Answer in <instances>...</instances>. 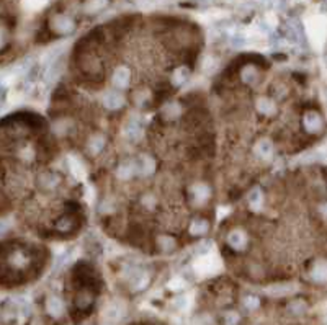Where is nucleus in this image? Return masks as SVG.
Masks as SVG:
<instances>
[{
	"label": "nucleus",
	"instance_id": "1",
	"mask_svg": "<svg viewBox=\"0 0 327 325\" xmlns=\"http://www.w3.org/2000/svg\"><path fill=\"white\" fill-rule=\"evenodd\" d=\"M303 126L309 134H319L324 130V120L318 111H308L303 116Z\"/></svg>",
	"mask_w": 327,
	"mask_h": 325
},
{
	"label": "nucleus",
	"instance_id": "2",
	"mask_svg": "<svg viewBox=\"0 0 327 325\" xmlns=\"http://www.w3.org/2000/svg\"><path fill=\"white\" fill-rule=\"evenodd\" d=\"M51 28H53L54 33H59V35H69L76 30V23L71 16L66 15H56L53 20H51Z\"/></svg>",
	"mask_w": 327,
	"mask_h": 325
},
{
	"label": "nucleus",
	"instance_id": "3",
	"mask_svg": "<svg viewBox=\"0 0 327 325\" xmlns=\"http://www.w3.org/2000/svg\"><path fill=\"white\" fill-rule=\"evenodd\" d=\"M134 165H136V173L141 177L152 175L156 170V162L149 155H141L138 160H134Z\"/></svg>",
	"mask_w": 327,
	"mask_h": 325
},
{
	"label": "nucleus",
	"instance_id": "4",
	"mask_svg": "<svg viewBox=\"0 0 327 325\" xmlns=\"http://www.w3.org/2000/svg\"><path fill=\"white\" fill-rule=\"evenodd\" d=\"M221 266V263H219V260L216 259V257H201V259L196 261L195 268L198 270L200 273H205V274H210V273H214L218 270V268Z\"/></svg>",
	"mask_w": 327,
	"mask_h": 325
},
{
	"label": "nucleus",
	"instance_id": "5",
	"mask_svg": "<svg viewBox=\"0 0 327 325\" xmlns=\"http://www.w3.org/2000/svg\"><path fill=\"white\" fill-rule=\"evenodd\" d=\"M149 283V274L143 271V270H131L129 274V284H131V289L134 291H141L148 286Z\"/></svg>",
	"mask_w": 327,
	"mask_h": 325
},
{
	"label": "nucleus",
	"instance_id": "6",
	"mask_svg": "<svg viewBox=\"0 0 327 325\" xmlns=\"http://www.w3.org/2000/svg\"><path fill=\"white\" fill-rule=\"evenodd\" d=\"M228 244L234 250L245 249V245H247V234L244 231H241V229H234V231H231L229 235H228Z\"/></svg>",
	"mask_w": 327,
	"mask_h": 325
},
{
	"label": "nucleus",
	"instance_id": "7",
	"mask_svg": "<svg viewBox=\"0 0 327 325\" xmlns=\"http://www.w3.org/2000/svg\"><path fill=\"white\" fill-rule=\"evenodd\" d=\"M123 105H125V98H123L118 92L110 90L103 95V106L106 110H111V111L120 110Z\"/></svg>",
	"mask_w": 327,
	"mask_h": 325
},
{
	"label": "nucleus",
	"instance_id": "8",
	"mask_svg": "<svg viewBox=\"0 0 327 325\" xmlns=\"http://www.w3.org/2000/svg\"><path fill=\"white\" fill-rule=\"evenodd\" d=\"M131 82V72L128 67H118L113 74V83L118 88H126Z\"/></svg>",
	"mask_w": 327,
	"mask_h": 325
},
{
	"label": "nucleus",
	"instance_id": "9",
	"mask_svg": "<svg viewBox=\"0 0 327 325\" xmlns=\"http://www.w3.org/2000/svg\"><path fill=\"white\" fill-rule=\"evenodd\" d=\"M255 152L257 155L260 157L263 160H270L273 155V144L270 139H260L257 144H255Z\"/></svg>",
	"mask_w": 327,
	"mask_h": 325
},
{
	"label": "nucleus",
	"instance_id": "10",
	"mask_svg": "<svg viewBox=\"0 0 327 325\" xmlns=\"http://www.w3.org/2000/svg\"><path fill=\"white\" fill-rule=\"evenodd\" d=\"M134 173H136V165H134V162L133 160H125V162H121L120 167H118L116 177L120 178V180H129Z\"/></svg>",
	"mask_w": 327,
	"mask_h": 325
},
{
	"label": "nucleus",
	"instance_id": "11",
	"mask_svg": "<svg viewBox=\"0 0 327 325\" xmlns=\"http://www.w3.org/2000/svg\"><path fill=\"white\" fill-rule=\"evenodd\" d=\"M38 185L44 192H49V190H54L59 185V177L54 175V173H43V175L39 177Z\"/></svg>",
	"mask_w": 327,
	"mask_h": 325
},
{
	"label": "nucleus",
	"instance_id": "12",
	"mask_svg": "<svg viewBox=\"0 0 327 325\" xmlns=\"http://www.w3.org/2000/svg\"><path fill=\"white\" fill-rule=\"evenodd\" d=\"M210 196H211L210 187H208V185H205V183L196 185V187L193 188V199H195L196 204L206 203V201L210 199Z\"/></svg>",
	"mask_w": 327,
	"mask_h": 325
},
{
	"label": "nucleus",
	"instance_id": "13",
	"mask_svg": "<svg viewBox=\"0 0 327 325\" xmlns=\"http://www.w3.org/2000/svg\"><path fill=\"white\" fill-rule=\"evenodd\" d=\"M143 126L139 125L138 121H133V123H128L125 126V136L129 139V141H139L143 137Z\"/></svg>",
	"mask_w": 327,
	"mask_h": 325
},
{
	"label": "nucleus",
	"instance_id": "14",
	"mask_svg": "<svg viewBox=\"0 0 327 325\" xmlns=\"http://www.w3.org/2000/svg\"><path fill=\"white\" fill-rule=\"evenodd\" d=\"M46 309L53 317H59V316H63V312H64V304L59 298L51 296V298L48 299V302H46Z\"/></svg>",
	"mask_w": 327,
	"mask_h": 325
},
{
	"label": "nucleus",
	"instance_id": "15",
	"mask_svg": "<svg viewBox=\"0 0 327 325\" xmlns=\"http://www.w3.org/2000/svg\"><path fill=\"white\" fill-rule=\"evenodd\" d=\"M257 110L263 115H273L277 111V105H275L273 100L262 97L257 100Z\"/></svg>",
	"mask_w": 327,
	"mask_h": 325
},
{
	"label": "nucleus",
	"instance_id": "16",
	"mask_svg": "<svg viewBox=\"0 0 327 325\" xmlns=\"http://www.w3.org/2000/svg\"><path fill=\"white\" fill-rule=\"evenodd\" d=\"M311 278L314 279V281L318 283H323L327 279V265L324 261H318L316 265L313 266L311 270Z\"/></svg>",
	"mask_w": 327,
	"mask_h": 325
},
{
	"label": "nucleus",
	"instance_id": "17",
	"mask_svg": "<svg viewBox=\"0 0 327 325\" xmlns=\"http://www.w3.org/2000/svg\"><path fill=\"white\" fill-rule=\"evenodd\" d=\"M208 229H210V224H208L206 219H203V217H196V219H193V222L190 224V232L193 235L206 234Z\"/></svg>",
	"mask_w": 327,
	"mask_h": 325
},
{
	"label": "nucleus",
	"instance_id": "18",
	"mask_svg": "<svg viewBox=\"0 0 327 325\" xmlns=\"http://www.w3.org/2000/svg\"><path fill=\"white\" fill-rule=\"evenodd\" d=\"M241 78H242V82L247 83V85H252V83L257 82L258 72H257V69L253 65H245L244 69H242V72H241Z\"/></svg>",
	"mask_w": 327,
	"mask_h": 325
},
{
	"label": "nucleus",
	"instance_id": "19",
	"mask_svg": "<svg viewBox=\"0 0 327 325\" xmlns=\"http://www.w3.org/2000/svg\"><path fill=\"white\" fill-rule=\"evenodd\" d=\"M69 169L72 172V175H74L77 180L85 178V169H83V165L76 159V157H69Z\"/></svg>",
	"mask_w": 327,
	"mask_h": 325
},
{
	"label": "nucleus",
	"instance_id": "20",
	"mask_svg": "<svg viewBox=\"0 0 327 325\" xmlns=\"http://www.w3.org/2000/svg\"><path fill=\"white\" fill-rule=\"evenodd\" d=\"M262 203H263V195L258 188H253L250 195H249V204H250V209L253 211H258L262 208Z\"/></svg>",
	"mask_w": 327,
	"mask_h": 325
},
{
	"label": "nucleus",
	"instance_id": "21",
	"mask_svg": "<svg viewBox=\"0 0 327 325\" xmlns=\"http://www.w3.org/2000/svg\"><path fill=\"white\" fill-rule=\"evenodd\" d=\"M187 78H188V69L187 67H178V69L173 72V75H172V83L173 85L180 87V85H183V83L187 82Z\"/></svg>",
	"mask_w": 327,
	"mask_h": 325
},
{
	"label": "nucleus",
	"instance_id": "22",
	"mask_svg": "<svg viewBox=\"0 0 327 325\" xmlns=\"http://www.w3.org/2000/svg\"><path fill=\"white\" fill-rule=\"evenodd\" d=\"M105 144H106V141H105L103 136H93L88 141V149H90V152H92V154H98V152L103 150Z\"/></svg>",
	"mask_w": 327,
	"mask_h": 325
},
{
	"label": "nucleus",
	"instance_id": "23",
	"mask_svg": "<svg viewBox=\"0 0 327 325\" xmlns=\"http://www.w3.org/2000/svg\"><path fill=\"white\" fill-rule=\"evenodd\" d=\"M108 5V0H88L85 3V12L87 13H97L103 10Z\"/></svg>",
	"mask_w": 327,
	"mask_h": 325
},
{
	"label": "nucleus",
	"instance_id": "24",
	"mask_svg": "<svg viewBox=\"0 0 327 325\" xmlns=\"http://www.w3.org/2000/svg\"><path fill=\"white\" fill-rule=\"evenodd\" d=\"M295 291V288L290 286V284H278V286H272L268 288V294L272 296H286Z\"/></svg>",
	"mask_w": 327,
	"mask_h": 325
},
{
	"label": "nucleus",
	"instance_id": "25",
	"mask_svg": "<svg viewBox=\"0 0 327 325\" xmlns=\"http://www.w3.org/2000/svg\"><path fill=\"white\" fill-rule=\"evenodd\" d=\"M10 263H12V266L20 268V266H25V265H26L28 259H26V255L23 254V252H15V254L10 255Z\"/></svg>",
	"mask_w": 327,
	"mask_h": 325
},
{
	"label": "nucleus",
	"instance_id": "26",
	"mask_svg": "<svg viewBox=\"0 0 327 325\" xmlns=\"http://www.w3.org/2000/svg\"><path fill=\"white\" fill-rule=\"evenodd\" d=\"M64 49H66V48H64V44H58V46H56V48H53V49H51V51L46 53V56H44V61H46V63H54V61L58 59L61 54L64 53Z\"/></svg>",
	"mask_w": 327,
	"mask_h": 325
},
{
	"label": "nucleus",
	"instance_id": "27",
	"mask_svg": "<svg viewBox=\"0 0 327 325\" xmlns=\"http://www.w3.org/2000/svg\"><path fill=\"white\" fill-rule=\"evenodd\" d=\"M162 113L165 118H168V120H172V118L178 116L180 113V106L177 103H167L165 106L162 108Z\"/></svg>",
	"mask_w": 327,
	"mask_h": 325
},
{
	"label": "nucleus",
	"instance_id": "28",
	"mask_svg": "<svg viewBox=\"0 0 327 325\" xmlns=\"http://www.w3.org/2000/svg\"><path fill=\"white\" fill-rule=\"evenodd\" d=\"M159 247L164 252H172L175 249V240L168 237V235H162V237H159Z\"/></svg>",
	"mask_w": 327,
	"mask_h": 325
},
{
	"label": "nucleus",
	"instance_id": "29",
	"mask_svg": "<svg viewBox=\"0 0 327 325\" xmlns=\"http://www.w3.org/2000/svg\"><path fill=\"white\" fill-rule=\"evenodd\" d=\"M286 38H288L291 43H298L301 39V33L295 25H288L286 26Z\"/></svg>",
	"mask_w": 327,
	"mask_h": 325
},
{
	"label": "nucleus",
	"instance_id": "30",
	"mask_svg": "<svg viewBox=\"0 0 327 325\" xmlns=\"http://www.w3.org/2000/svg\"><path fill=\"white\" fill-rule=\"evenodd\" d=\"M123 314V306H120L118 302H113L108 309H106V316H108V319H118Z\"/></svg>",
	"mask_w": 327,
	"mask_h": 325
},
{
	"label": "nucleus",
	"instance_id": "31",
	"mask_svg": "<svg viewBox=\"0 0 327 325\" xmlns=\"http://www.w3.org/2000/svg\"><path fill=\"white\" fill-rule=\"evenodd\" d=\"M288 309H290L291 314H296V316H300V314H304V311H306V304H304L303 301H293Z\"/></svg>",
	"mask_w": 327,
	"mask_h": 325
},
{
	"label": "nucleus",
	"instance_id": "32",
	"mask_svg": "<svg viewBox=\"0 0 327 325\" xmlns=\"http://www.w3.org/2000/svg\"><path fill=\"white\" fill-rule=\"evenodd\" d=\"M71 226H72V222H71L69 217H63V219L58 221V224H56L58 231H61V232H67L71 229Z\"/></svg>",
	"mask_w": 327,
	"mask_h": 325
},
{
	"label": "nucleus",
	"instance_id": "33",
	"mask_svg": "<svg viewBox=\"0 0 327 325\" xmlns=\"http://www.w3.org/2000/svg\"><path fill=\"white\" fill-rule=\"evenodd\" d=\"M258 304H260V301H258L255 296H247L245 301H244V306L247 309H257Z\"/></svg>",
	"mask_w": 327,
	"mask_h": 325
},
{
	"label": "nucleus",
	"instance_id": "34",
	"mask_svg": "<svg viewBox=\"0 0 327 325\" xmlns=\"http://www.w3.org/2000/svg\"><path fill=\"white\" fill-rule=\"evenodd\" d=\"M90 301H92V296L88 294H81V298H79V306L81 307H85L90 304Z\"/></svg>",
	"mask_w": 327,
	"mask_h": 325
},
{
	"label": "nucleus",
	"instance_id": "35",
	"mask_svg": "<svg viewBox=\"0 0 327 325\" xmlns=\"http://www.w3.org/2000/svg\"><path fill=\"white\" fill-rule=\"evenodd\" d=\"M245 44V38L244 36H236L233 38V46L234 48H242Z\"/></svg>",
	"mask_w": 327,
	"mask_h": 325
},
{
	"label": "nucleus",
	"instance_id": "36",
	"mask_svg": "<svg viewBox=\"0 0 327 325\" xmlns=\"http://www.w3.org/2000/svg\"><path fill=\"white\" fill-rule=\"evenodd\" d=\"M210 249H211V242H203L201 245L196 247V252H200V255H203V254H206Z\"/></svg>",
	"mask_w": 327,
	"mask_h": 325
},
{
	"label": "nucleus",
	"instance_id": "37",
	"mask_svg": "<svg viewBox=\"0 0 327 325\" xmlns=\"http://www.w3.org/2000/svg\"><path fill=\"white\" fill-rule=\"evenodd\" d=\"M318 211H319L321 217H324V219L327 221V201H326V203H321L318 206Z\"/></svg>",
	"mask_w": 327,
	"mask_h": 325
},
{
	"label": "nucleus",
	"instance_id": "38",
	"mask_svg": "<svg viewBox=\"0 0 327 325\" xmlns=\"http://www.w3.org/2000/svg\"><path fill=\"white\" fill-rule=\"evenodd\" d=\"M214 65H216V63H214V59L206 58V59H205V63H203V69H205V70H210V69H213Z\"/></svg>",
	"mask_w": 327,
	"mask_h": 325
},
{
	"label": "nucleus",
	"instance_id": "39",
	"mask_svg": "<svg viewBox=\"0 0 327 325\" xmlns=\"http://www.w3.org/2000/svg\"><path fill=\"white\" fill-rule=\"evenodd\" d=\"M7 232H8V224L0 219V237H3V235L7 234Z\"/></svg>",
	"mask_w": 327,
	"mask_h": 325
},
{
	"label": "nucleus",
	"instance_id": "40",
	"mask_svg": "<svg viewBox=\"0 0 327 325\" xmlns=\"http://www.w3.org/2000/svg\"><path fill=\"white\" fill-rule=\"evenodd\" d=\"M170 288H172V289H180V288H183V281H182V279H173V281L170 283Z\"/></svg>",
	"mask_w": 327,
	"mask_h": 325
},
{
	"label": "nucleus",
	"instance_id": "41",
	"mask_svg": "<svg viewBox=\"0 0 327 325\" xmlns=\"http://www.w3.org/2000/svg\"><path fill=\"white\" fill-rule=\"evenodd\" d=\"M238 321H239V317L236 316V314H229V316H228V324L229 325H234Z\"/></svg>",
	"mask_w": 327,
	"mask_h": 325
},
{
	"label": "nucleus",
	"instance_id": "42",
	"mask_svg": "<svg viewBox=\"0 0 327 325\" xmlns=\"http://www.w3.org/2000/svg\"><path fill=\"white\" fill-rule=\"evenodd\" d=\"M0 41H2V38H0Z\"/></svg>",
	"mask_w": 327,
	"mask_h": 325
}]
</instances>
